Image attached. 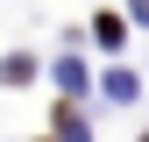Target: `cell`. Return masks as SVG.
<instances>
[{
    "instance_id": "1",
    "label": "cell",
    "mask_w": 149,
    "mask_h": 142,
    "mask_svg": "<svg viewBox=\"0 0 149 142\" xmlns=\"http://www.w3.org/2000/svg\"><path fill=\"white\" fill-rule=\"evenodd\" d=\"M92 36H100L107 50H121V14H100V22H92Z\"/></svg>"
},
{
    "instance_id": "2",
    "label": "cell",
    "mask_w": 149,
    "mask_h": 142,
    "mask_svg": "<svg viewBox=\"0 0 149 142\" xmlns=\"http://www.w3.org/2000/svg\"><path fill=\"white\" fill-rule=\"evenodd\" d=\"M142 142H149V135H142Z\"/></svg>"
}]
</instances>
